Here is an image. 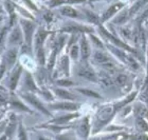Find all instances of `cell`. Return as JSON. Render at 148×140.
Masks as SVG:
<instances>
[{
    "label": "cell",
    "instance_id": "cell-2",
    "mask_svg": "<svg viewBox=\"0 0 148 140\" xmlns=\"http://www.w3.org/2000/svg\"><path fill=\"white\" fill-rule=\"evenodd\" d=\"M23 28H24L25 34V39H26V42L30 44L31 40H32V36H33V24L29 22V21H23Z\"/></svg>",
    "mask_w": 148,
    "mask_h": 140
},
{
    "label": "cell",
    "instance_id": "cell-33",
    "mask_svg": "<svg viewBox=\"0 0 148 140\" xmlns=\"http://www.w3.org/2000/svg\"><path fill=\"white\" fill-rule=\"evenodd\" d=\"M126 63H127L129 66L132 67V68H133V69H138V67H139V66H138V64H137V62H136V61L134 59H132V57H127V61H126Z\"/></svg>",
    "mask_w": 148,
    "mask_h": 140
},
{
    "label": "cell",
    "instance_id": "cell-22",
    "mask_svg": "<svg viewBox=\"0 0 148 140\" xmlns=\"http://www.w3.org/2000/svg\"><path fill=\"white\" fill-rule=\"evenodd\" d=\"M25 83H26V85H27L29 88H30L32 90L36 89V85H35V84H34V82L33 80V78L31 77V76L29 74H27V76H26Z\"/></svg>",
    "mask_w": 148,
    "mask_h": 140
},
{
    "label": "cell",
    "instance_id": "cell-10",
    "mask_svg": "<svg viewBox=\"0 0 148 140\" xmlns=\"http://www.w3.org/2000/svg\"><path fill=\"white\" fill-rule=\"evenodd\" d=\"M21 31L18 28H16L11 33L10 36V42L13 43H18L21 41Z\"/></svg>",
    "mask_w": 148,
    "mask_h": 140
},
{
    "label": "cell",
    "instance_id": "cell-18",
    "mask_svg": "<svg viewBox=\"0 0 148 140\" xmlns=\"http://www.w3.org/2000/svg\"><path fill=\"white\" fill-rule=\"evenodd\" d=\"M99 80L101 85L106 87H109L112 86V81L110 80V79L106 75H101L99 76Z\"/></svg>",
    "mask_w": 148,
    "mask_h": 140
},
{
    "label": "cell",
    "instance_id": "cell-7",
    "mask_svg": "<svg viewBox=\"0 0 148 140\" xmlns=\"http://www.w3.org/2000/svg\"><path fill=\"white\" fill-rule=\"evenodd\" d=\"M21 68L18 67V69L14 72V73H13L12 76H11V77H10V88L12 90H14L16 87V85H17V83H18V78L20 76V74H21Z\"/></svg>",
    "mask_w": 148,
    "mask_h": 140
},
{
    "label": "cell",
    "instance_id": "cell-25",
    "mask_svg": "<svg viewBox=\"0 0 148 140\" xmlns=\"http://www.w3.org/2000/svg\"><path fill=\"white\" fill-rule=\"evenodd\" d=\"M143 3H144V2H141V1L137 2V3H136V5H135L134 6H132V8L130 9V12H129L128 15L130 14V16H132V15H133L134 14H136V13L138 11V9H139V8L143 6Z\"/></svg>",
    "mask_w": 148,
    "mask_h": 140
},
{
    "label": "cell",
    "instance_id": "cell-28",
    "mask_svg": "<svg viewBox=\"0 0 148 140\" xmlns=\"http://www.w3.org/2000/svg\"><path fill=\"white\" fill-rule=\"evenodd\" d=\"M86 16H87L88 19H89L91 22H93L94 24H97V23H98V18H97L96 15L94 14V13L87 11V12H86Z\"/></svg>",
    "mask_w": 148,
    "mask_h": 140
},
{
    "label": "cell",
    "instance_id": "cell-9",
    "mask_svg": "<svg viewBox=\"0 0 148 140\" xmlns=\"http://www.w3.org/2000/svg\"><path fill=\"white\" fill-rule=\"evenodd\" d=\"M121 6H122L121 4H116V5H114V6H111V7H110L109 9H108V10L104 14V15H103V21H106L107 19H109L110 17H112V15L114 14L117 11L118 9H121Z\"/></svg>",
    "mask_w": 148,
    "mask_h": 140
},
{
    "label": "cell",
    "instance_id": "cell-29",
    "mask_svg": "<svg viewBox=\"0 0 148 140\" xmlns=\"http://www.w3.org/2000/svg\"><path fill=\"white\" fill-rule=\"evenodd\" d=\"M78 55H79V47L78 46L75 45L71 47V56L73 59H77Z\"/></svg>",
    "mask_w": 148,
    "mask_h": 140
},
{
    "label": "cell",
    "instance_id": "cell-17",
    "mask_svg": "<svg viewBox=\"0 0 148 140\" xmlns=\"http://www.w3.org/2000/svg\"><path fill=\"white\" fill-rule=\"evenodd\" d=\"M136 126L139 130L142 131H148V124L147 122H145L144 120L142 118H138L136 120Z\"/></svg>",
    "mask_w": 148,
    "mask_h": 140
},
{
    "label": "cell",
    "instance_id": "cell-37",
    "mask_svg": "<svg viewBox=\"0 0 148 140\" xmlns=\"http://www.w3.org/2000/svg\"><path fill=\"white\" fill-rule=\"evenodd\" d=\"M90 37H91V39H93V42H94V43H95V44L97 45L98 47H101V48L103 47L102 43L101 42L99 39H97V37H95V36H92V35H91V36H90Z\"/></svg>",
    "mask_w": 148,
    "mask_h": 140
},
{
    "label": "cell",
    "instance_id": "cell-8",
    "mask_svg": "<svg viewBox=\"0 0 148 140\" xmlns=\"http://www.w3.org/2000/svg\"><path fill=\"white\" fill-rule=\"evenodd\" d=\"M81 51H82V55L83 58H87L90 54V49L89 47L86 39L84 37L82 38V42H81Z\"/></svg>",
    "mask_w": 148,
    "mask_h": 140
},
{
    "label": "cell",
    "instance_id": "cell-31",
    "mask_svg": "<svg viewBox=\"0 0 148 140\" xmlns=\"http://www.w3.org/2000/svg\"><path fill=\"white\" fill-rule=\"evenodd\" d=\"M12 119V118H11ZM14 127H15V120H11V121L10 123L9 126H8V128H7V131H6V134L8 135H11V134L14 131Z\"/></svg>",
    "mask_w": 148,
    "mask_h": 140
},
{
    "label": "cell",
    "instance_id": "cell-40",
    "mask_svg": "<svg viewBox=\"0 0 148 140\" xmlns=\"http://www.w3.org/2000/svg\"><path fill=\"white\" fill-rule=\"evenodd\" d=\"M56 51H54V53H53V57H51V60H50V62H49V68H51L52 66H53V65H54V62H55V57H56Z\"/></svg>",
    "mask_w": 148,
    "mask_h": 140
},
{
    "label": "cell",
    "instance_id": "cell-23",
    "mask_svg": "<svg viewBox=\"0 0 148 140\" xmlns=\"http://www.w3.org/2000/svg\"><path fill=\"white\" fill-rule=\"evenodd\" d=\"M127 81V76L124 75H119L116 79V84L117 86H123Z\"/></svg>",
    "mask_w": 148,
    "mask_h": 140
},
{
    "label": "cell",
    "instance_id": "cell-43",
    "mask_svg": "<svg viewBox=\"0 0 148 140\" xmlns=\"http://www.w3.org/2000/svg\"><path fill=\"white\" fill-rule=\"evenodd\" d=\"M39 140H49V139H46L44 137H39Z\"/></svg>",
    "mask_w": 148,
    "mask_h": 140
},
{
    "label": "cell",
    "instance_id": "cell-27",
    "mask_svg": "<svg viewBox=\"0 0 148 140\" xmlns=\"http://www.w3.org/2000/svg\"><path fill=\"white\" fill-rule=\"evenodd\" d=\"M37 57H38V61H39L40 64L44 65L45 62V53L41 48H40L38 50V53H37Z\"/></svg>",
    "mask_w": 148,
    "mask_h": 140
},
{
    "label": "cell",
    "instance_id": "cell-5",
    "mask_svg": "<svg viewBox=\"0 0 148 140\" xmlns=\"http://www.w3.org/2000/svg\"><path fill=\"white\" fill-rule=\"evenodd\" d=\"M79 73L81 76L89 80L95 81L97 80V77H96V76L94 73V72L90 70V69H87V68H82V69H81Z\"/></svg>",
    "mask_w": 148,
    "mask_h": 140
},
{
    "label": "cell",
    "instance_id": "cell-1",
    "mask_svg": "<svg viewBox=\"0 0 148 140\" xmlns=\"http://www.w3.org/2000/svg\"><path fill=\"white\" fill-rule=\"evenodd\" d=\"M115 109L112 106H106L101 108L97 114V120L101 123H106L109 120L114 113Z\"/></svg>",
    "mask_w": 148,
    "mask_h": 140
},
{
    "label": "cell",
    "instance_id": "cell-6",
    "mask_svg": "<svg viewBox=\"0 0 148 140\" xmlns=\"http://www.w3.org/2000/svg\"><path fill=\"white\" fill-rule=\"evenodd\" d=\"M78 132L82 137H87L88 134H89V124L86 120H84L82 123L79 124V127H78Z\"/></svg>",
    "mask_w": 148,
    "mask_h": 140
},
{
    "label": "cell",
    "instance_id": "cell-4",
    "mask_svg": "<svg viewBox=\"0 0 148 140\" xmlns=\"http://www.w3.org/2000/svg\"><path fill=\"white\" fill-rule=\"evenodd\" d=\"M51 108L56 110H75L77 109V106L70 102H62L51 106Z\"/></svg>",
    "mask_w": 148,
    "mask_h": 140
},
{
    "label": "cell",
    "instance_id": "cell-12",
    "mask_svg": "<svg viewBox=\"0 0 148 140\" xmlns=\"http://www.w3.org/2000/svg\"><path fill=\"white\" fill-rule=\"evenodd\" d=\"M75 116H76V115L70 114V115H66V116L59 117L57 119L54 120L52 122L55 123V124H65V123L68 122L70 120H71L72 118H74Z\"/></svg>",
    "mask_w": 148,
    "mask_h": 140
},
{
    "label": "cell",
    "instance_id": "cell-14",
    "mask_svg": "<svg viewBox=\"0 0 148 140\" xmlns=\"http://www.w3.org/2000/svg\"><path fill=\"white\" fill-rule=\"evenodd\" d=\"M46 36H47V33H46L45 31H40L39 32H38L36 38V47L38 48L41 46V44H42L43 42H44V40L45 39Z\"/></svg>",
    "mask_w": 148,
    "mask_h": 140
},
{
    "label": "cell",
    "instance_id": "cell-19",
    "mask_svg": "<svg viewBox=\"0 0 148 140\" xmlns=\"http://www.w3.org/2000/svg\"><path fill=\"white\" fill-rule=\"evenodd\" d=\"M109 48L111 50V51H112V53H114V54L118 57H120L122 61H124V62H126L127 57L126 56V55H125L122 51H120L119 49H116V47H109Z\"/></svg>",
    "mask_w": 148,
    "mask_h": 140
},
{
    "label": "cell",
    "instance_id": "cell-35",
    "mask_svg": "<svg viewBox=\"0 0 148 140\" xmlns=\"http://www.w3.org/2000/svg\"><path fill=\"white\" fill-rule=\"evenodd\" d=\"M19 139H20V140H27L25 131H24V129L21 126L20 127V129H19Z\"/></svg>",
    "mask_w": 148,
    "mask_h": 140
},
{
    "label": "cell",
    "instance_id": "cell-41",
    "mask_svg": "<svg viewBox=\"0 0 148 140\" xmlns=\"http://www.w3.org/2000/svg\"><path fill=\"white\" fill-rule=\"evenodd\" d=\"M138 140H148V137H147L146 135H140L138 138Z\"/></svg>",
    "mask_w": 148,
    "mask_h": 140
},
{
    "label": "cell",
    "instance_id": "cell-21",
    "mask_svg": "<svg viewBox=\"0 0 148 140\" xmlns=\"http://www.w3.org/2000/svg\"><path fill=\"white\" fill-rule=\"evenodd\" d=\"M79 91L81 93H82L83 95L86 96H89V97H92V98H100L99 95H97V93H95L93 91L88 89H79Z\"/></svg>",
    "mask_w": 148,
    "mask_h": 140
},
{
    "label": "cell",
    "instance_id": "cell-13",
    "mask_svg": "<svg viewBox=\"0 0 148 140\" xmlns=\"http://www.w3.org/2000/svg\"><path fill=\"white\" fill-rule=\"evenodd\" d=\"M94 58L97 61V62L101 63H106L109 61V57L106 54H104L102 52H99L97 51L94 54Z\"/></svg>",
    "mask_w": 148,
    "mask_h": 140
},
{
    "label": "cell",
    "instance_id": "cell-32",
    "mask_svg": "<svg viewBox=\"0 0 148 140\" xmlns=\"http://www.w3.org/2000/svg\"><path fill=\"white\" fill-rule=\"evenodd\" d=\"M127 18V14L126 13H123V14H121L117 17V18H116L115 20H114V22L115 23H122V22H124Z\"/></svg>",
    "mask_w": 148,
    "mask_h": 140
},
{
    "label": "cell",
    "instance_id": "cell-11",
    "mask_svg": "<svg viewBox=\"0 0 148 140\" xmlns=\"http://www.w3.org/2000/svg\"><path fill=\"white\" fill-rule=\"evenodd\" d=\"M55 91H56V94L61 98H66V99H75V96L65 90L56 89Z\"/></svg>",
    "mask_w": 148,
    "mask_h": 140
},
{
    "label": "cell",
    "instance_id": "cell-24",
    "mask_svg": "<svg viewBox=\"0 0 148 140\" xmlns=\"http://www.w3.org/2000/svg\"><path fill=\"white\" fill-rule=\"evenodd\" d=\"M68 65H69V61H68V57L66 56L63 57L61 58L60 61V66L62 69H64V71L67 72L68 71Z\"/></svg>",
    "mask_w": 148,
    "mask_h": 140
},
{
    "label": "cell",
    "instance_id": "cell-16",
    "mask_svg": "<svg viewBox=\"0 0 148 140\" xmlns=\"http://www.w3.org/2000/svg\"><path fill=\"white\" fill-rule=\"evenodd\" d=\"M16 57H17L16 50H10V51H8L7 55H6V59H7V62L9 63L10 65H13L15 62Z\"/></svg>",
    "mask_w": 148,
    "mask_h": 140
},
{
    "label": "cell",
    "instance_id": "cell-15",
    "mask_svg": "<svg viewBox=\"0 0 148 140\" xmlns=\"http://www.w3.org/2000/svg\"><path fill=\"white\" fill-rule=\"evenodd\" d=\"M62 14L67 17H71V18H75L77 17V13L75 9L70 7V6H66L62 9Z\"/></svg>",
    "mask_w": 148,
    "mask_h": 140
},
{
    "label": "cell",
    "instance_id": "cell-42",
    "mask_svg": "<svg viewBox=\"0 0 148 140\" xmlns=\"http://www.w3.org/2000/svg\"><path fill=\"white\" fill-rule=\"evenodd\" d=\"M3 72H4V67H1V76L3 74Z\"/></svg>",
    "mask_w": 148,
    "mask_h": 140
},
{
    "label": "cell",
    "instance_id": "cell-26",
    "mask_svg": "<svg viewBox=\"0 0 148 140\" xmlns=\"http://www.w3.org/2000/svg\"><path fill=\"white\" fill-rule=\"evenodd\" d=\"M136 92L132 93V95H131L130 96H128V97H127V98H126V99H125V100H124V101H122V102H121L120 104H118L116 107H117V108H121V107H122L123 106H124V105L127 104V103H129V102H130L131 101H132L133 98H134V97L136 96Z\"/></svg>",
    "mask_w": 148,
    "mask_h": 140
},
{
    "label": "cell",
    "instance_id": "cell-30",
    "mask_svg": "<svg viewBox=\"0 0 148 140\" xmlns=\"http://www.w3.org/2000/svg\"><path fill=\"white\" fill-rule=\"evenodd\" d=\"M103 67L106 69V70H108L110 72H114L116 70V68H115V66L112 64V63H110V62H106V63H104V65H103Z\"/></svg>",
    "mask_w": 148,
    "mask_h": 140
},
{
    "label": "cell",
    "instance_id": "cell-3",
    "mask_svg": "<svg viewBox=\"0 0 148 140\" xmlns=\"http://www.w3.org/2000/svg\"><path fill=\"white\" fill-rule=\"evenodd\" d=\"M25 98H26L28 101H29L33 106H34L35 107L37 108L39 110H40L44 113H45V114H49V112L46 110L45 109V107L42 106L41 102H40L37 98H35V96L32 95H25Z\"/></svg>",
    "mask_w": 148,
    "mask_h": 140
},
{
    "label": "cell",
    "instance_id": "cell-20",
    "mask_svg": "<svg viewBox=\"0 0 148 140\" xmlns=\"http://www.w3.org/2000/svg\"><path fill=\"white\" fill-rule=\"evenodd\" d=\"M64 31L66 32H79V31H90L87 28L84 27H78V26H67L64 28Z\"/></svg>",
    "mask_w": 148,
    "mask_h": 140
},
{
    "label": "cell",
    "instance_id": "cell-36",
    "mask_svg": "<svg viewBox=\"0 0 148 140\" xmlns=\"http://www.w3.org/2000/svg\"><path fill=\"white\" fill-rule=\"evenodd\" d=\"M57 84L61 85V86H71V85H72L73 83L71 81L69 80H58L57 81Z\"/></svg>",
    "mask_w": 148,
    "mask_h": 140
},
{
    "label": "cell",
    "instance_id": "cell-34",
    "mask_svg": "<svg viewBox=\"0 0 148 140\" xmlns=\"http://www.w3.org/2000/svg\"><path fill=\"white\" fill-rule=\"evenodd\" d=\"M147 113V109L144 106H139L137 109V113H138L139 116H140L139 118H141L142 116H145Z\"/></svg>",
    "mask_w": 148,
    "mask_h": 140
},
{
    "label": "cell",
    "instance_id": "cell-38",
    "mask_svg": "<svg viewBox=\"0 0 148 140\" xmlns=\"http://www.w3.org/2000/svg\"><path fill=\"white\" fill-rule=\"evenodd\" d=\"M59 140H75L73 136L68 135H61L60 137L58 138Z\"/></svg>",
    "mask_w": 148,
    "mask_h": 140
},
{
    "label": "cell",
    "instance_id": "cell-39",
    "mask_svg": "<svg viewBox=\"0 0 148 140\" xmlns=\"http://www.w3.org/2000/svg\"><path fill=\"white\" fill-rule=\"evenodd\" d=\"M14 106H17V107L20 108V109H23L24 110H28V109L25 106H23V105L21 104V103H20V102H17V101H14Z\"/></svg>",
    "mask_w": 148,
    "mask_h": 140
}]
</instances>
